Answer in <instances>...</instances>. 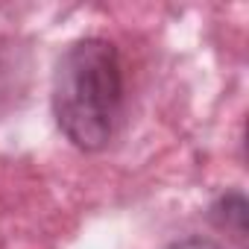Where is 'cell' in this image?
I'll list each match as a JSON object with an SVG mask.
<instances>
[{"instance_id":"1","label":"cell","mask_w":249,"mask_h":249,"mask_svg":"<svg viewBox=\"0 0 249 249\" xmlns=\"http://www.w3.org/2000/svg\"><path fill=\"white\" fill-rule=\"evenodd\" d=\"M123 62L111 41L79 38L56 62L53 114L65 138L85 150H103L123 117Z\"/></svg>"},{"instance_id":"2","label":"cell","mask_w":249,"mask_h":249,"mask_svg":"<svg viewBox=\"0 0 249 249\" xmlns=\"http://www.w3.org/2000/svg\"><path fill=\"white\" fill-rule=\"evenodd\" d=\"M211 220L243 243L246 240V199H243V194H226L220 202H214Z\"/></svg>"},{"instance_id":"3","label":"cell","mask_w":249,"mask_h":249,"mask_svg":"<svg viewBox=\"0 0 249 249\" xmlns=\"http://www.w3.org/2000/svg\"><path fill=\"white\" fill-rule=\"evenodd\" d=\"M167 249H223V246H217L214 240H208V237H182V240H173Z\"/></svg>"}]
</instances>
